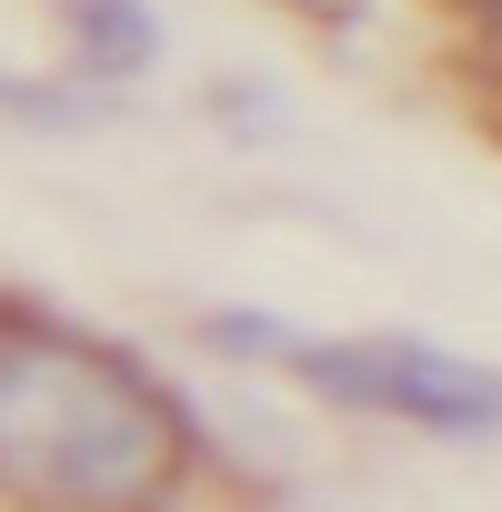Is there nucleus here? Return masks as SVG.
I'll list each match as a JSON object with an SVG mask.
<instances>
[{
	"instance_id": "2",
	"label": "nucleus",
	"mask_w": 502,
	"mask_h": 512,
	"mask_svg": "<svg viewBox=\"0 0 502 512\" xmlns=\"http://www.w3.org/2000/svg\"><path fill=\"white\" fill-rule=\"evenodd\" d=\"M221 342H251L262 362L302 372L312 392L382 412V422H412V432H492L502 422V382L452 362V352H422V342H312L282 322H221Z\"/></svg>"
},
{
	"instance_id": "1",
	"label": "nucleus",
	"mask_w": 502,
	"mask_h": 512,
	"mask_svg": "<svg viewBox=\"0 0 502 512\" xmlns=\"http://www.w3.org/2000/svg\"><path fill=\"white\" fill-rule=\"evenodd\" d=\"M0 482L41 512H161V492L181 482V412L111 342L11 322L0 332Z\"/></svg>"
},
{
	"instance_id": "3",
	"label": "nucleus",
	"mask_w": 502,
	"mask_h": 512,
	"mask_svg": "<svg viewBox=\"0 0 502 512\" xmlns=\"http://www.w3.org/2000/svg\"><path fill=\"white\" fill-rule=\"evenodd\" d=\"M81 21H91V51H101L111 71L151 61V31H141V11H131V0H81Z\"/></svg>"
}]
</instances>
